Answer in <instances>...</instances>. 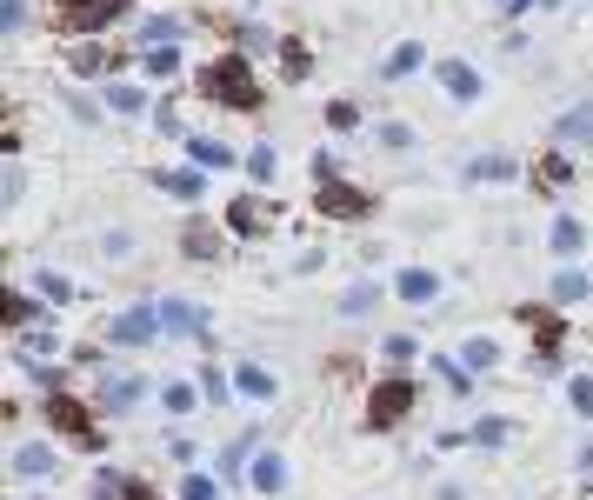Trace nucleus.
Instances as JSON below:
<instances>
[{"instance_id":"1","label":"nucleus","mask_w":593,"mask_h":500,"mask_svg":"<svg viewBox=\"0 0 593 500\" xmlns=\"http://www.w3.org/2000/svg\"><path fill=\"white\" fill-rule=\"evenodd\" d=\"M194 80H201V94H207V101H220V107H233V114L261 107V80H253L247 54H220V60H207Z\"/></svg>"},{"instance_id":"2","label":"nucleus","mask_w":593,"mask_h":500,"mask_svg":"<svg viewBox=\"0 0 593 500\" xmlns=\"http://www.w3.org/2000/svg\"><path fill=\"white\" fill-rule=\"evenodd\" d=\"M94 413H101V407L73 400V394H47V428H54L60 441H73L80 454H101V447H107V434H101Z\"/></svg>"},{"instance_id":"3","label":"nucleus","mask_w":593,"mask_h":500,"mask_svg":"<svg viewBox=\"0 0 593 500\" xmlns=\"http://www.w3.org/2000/svg\"><path fill=\"white\" fill-rule=\"evenodd\" d=\"M413 407H420V380H413V374H387V380L367 387V428H374V434H394Z\"/></svg>"},{"instance_id":"4","label":"nucleus","mask_w":593,"mask_h":500,"mask_svg":"<svg viewBox=\"0 0 593 500\" xmlns=\"http://www.w3.org/2000/svg\"><path fill=\"white\" fill-rule=\"evenodd\" d=\"M153 314H160V341H207V333H214V314L201 300H187V294L153 300Z\"/></svg>"},{"instance_id":"5","label":"nucleus","mask_w":593,"mask_h":500,"mask_svg":"<svg viewBox=\"0 0 593 500\" xmlns=\"http://www.w3.org/2000/svg\"><path fill=\"white\" fill-rule=\"evenodd\" d=\"M101 341H107V348H153V341H160V314H153V300L121 307V314L101 327Z\"/></svg>"},{"instance_id":"6","label":"nucleus","mask_w":593,"mask_h":500,"mask_svg":"<svg viewBox=\"0 0 593 500\" xmlns=\"http://www.w3.org/2000/svg\"><path fill=\"white\" fill-rule=\"evenodd\" d=\"M313 207H320L327 220H374V194L354 188V181H320V188H313Z\"/></svg>"},{"instance_id":"7","label":"nucleus","mask_w":593,"mask_h":500,"mask_svg":"<svg viewBox=\"0 0 593 500\" xmlns=\"http://www.w3.org/2000/svg\"><path fill=\"white\" fill-rule=\"evenodd\" d=\"M153 394V380H140V374H121V367H107L101 374V394H94V407L107 413V421H121V413H134L140 400Z\"/></svg>"},{"instance_id":"8","label":"nucleus","mask_w":593,"mask_h":500,"mask_svg":"<svg viewBox=\"0 0 593 500\" xmlns=\"http://www.w3.org/2000/svg\"><path fill=\"white\" fill-rule=\"evenodd\" d=\"M127 8H134V0H67V8H60V34H101Z\"/></svg>"},{"instance_id":"9","label":"nucleus","mask_w":593,"mask_h":500,"mask_svg":"<svg viewBox=\"0 0 593 500\" xmlns=\"http://www.w3.org/2000/svg\"><path fill=\"white\" fill-rule=\"evenodd\" d=\"M181 254H187V261H220V254H227V227H214L207 214H194V220L181 227Z\"/></svg>"},{"instance_id":"10","label":"nucleus","mask_w":593,"mask_h":500,"mask_svg":"<svg viewBox=\"0 0 593 500\" xmlns=\"http://www.w3.org/2000/svg\"><path fill=\"white\" fill-rule=\"evenodd\" d=\"M247 487L261 493V500H281V493H287V454L261 447V454H253V467H247Z\"/></svg>"},{"instance_id":"11","label":"nucleus","mask_w":593,"mask_h":500,"mask_svg":"<svg viewBox=\"0 0 593 500\" xmlns=\"http://www.w3.org/2000/svg\"><path fill=\"white\" fill-rule=\"evenodd\" d=\"M60 474V447L54 441H21L14 447V480H54Z\"/></svg>"},{"instance_id":"12","label":"nucleus","mask_w":593,"mask_h":500,"mask_svg":"<svg viewBox=\"0 0 593 500\" xmlns=\"http://www.w3.org/2000/svg\"><path fill=\"white\" fill-rule=\"evenodd\" d=\"M0 320H8L14 333H27V327H41V320H54V307H47L41 294H27V287H14L8 300H0Z\"/></svg>"},{"instance_id":"13","label":"nucleus","mask_w":593,"mask_h":500,"mask_svg":"<svg viewBox=\"0 0 593 500\" xmlns=\"http://www.w3.org/2000/svg\"><path fill=\"white\" fill-rule=\"evenodd\" d=\"M434 80L447 88V101H480V94H487L480 67H467V60H441V67H434Z\"/></svg>"},{"instance_id":"14","label":"nucleus","mask_w":593,"mask_h":500,"mask_svg":"<svg viewBox=\"0 0 593 500\" xmlns=\"http://www.w3.org/2000/svg\"><path fill=\"white\" fill-rule=\"evenodd\" d=\"M267 207L261 201H253V194H240V201H227V234H240V240H261L267 234Z\"/></svg>"},{"instance_id":"15","label":"nucleus","mask_w":593,"mask_h":500,"mask_svg":"<svg viewBox=\"0 0 593 500\" xmlns=\"http://www.w3.org/2000/svg\"><path fill=\"white\" fill-rule=\"evenodd\" d=\"M394 294H400L407 307H427V300H441V274H434V268H400V274H394Z\"/></svg>"},{"instance_id":"16","label":"nucleus","mask_w":593,"mask_h":500,"mask_svg":"<svg viewBox=\"0 0 593 500\" xmlns=\"http://www.w3.org/2000/svg\"><path fill=\"white\" fill-rule=\"evenodd\" d=\"M54 354H60V327H54V320L14 333V361H54Z\"/></svg>"},{"instance_id":"17","label":"nucleus","mask_w":593,"mask_h":500,"mask_svg":"<svg viewBox=\"0 0 593 500\" xmlns=\"http://www.w3.org/2000/svg\"><path fill=\"white\" fill-rule=\"evenodd\" d=\"M233 394H240V400H274L281 380H274V367H261V361H240V367H233Z\"/></svg>"},{"instance_id":"18","label":"nucleus","mask_w":593,"mask_h":500,"mask_svg":"<svg viewBox=\"0 0 593 500\" xmlns=\"http://www.w3.org/2000/svg\"><path fill=\"white\" fill-rule=\"evenodd\" d=\"M380 294H387V287H380L374 274H361V281H354V287L341 294V307H333V314H341V320H367V314L380 307Z\"/></svg>"},{"instance_id":"19","label":"nucleus","mask_w":593,"mask_h":500,"mask_svg":"<svg viewBox=\"0 0 593 500\" xmlns=\"http://www.w3.org/2000/svg\"><path fill=\"white\" fill-rule=\"evenodd\" d=\"M201 380H160V407L174 413V421H187V413H201Z\"/></svg>"},{"instance_id":"20","label":"nucleus","mask_w":593,"mask_h":500,"mask_svg":"<svg viewBox=\"0 0 593 500\" xmlns=\"http://www.w3.org/2000/svg\"><path fill=\"white\" fill-rule=\"evenodd\" d=\"M547 247H554L560 261H573L580 247H586V220H580V214H560V220L547 227Z\"/></svg>"},{"instance_id":"21","label":"nucleus","mask_w":593,"mask_h":500,"mask_svg":"<svg viewBox=\"0 0 593 500\" xmlns=\"http://www.w3.org/2000/svg\"><path fill=\"white\" fill-rule=\"evenodd\" d=\"M187 160L201 167V174H207V167L220 174V167H233V147H227V140H214V134H187Z\"/></svg>"},{"instance_id":"22","label":"nucleus","mask_w":593,"mask_h":500,"mask_svg":"<svg viewBox=\"0 0 593 500\" xmlns=\"http://www.w3.org/2000/svg\"><path fill=\"white\" fill-rule=\"evenodd\" d=\"M167 194H174V201H201L207 194V174H201V167H167V174H153Z\"/></svg>"},{"instance_id":"23","label":"nucleus","mask_w":593,"mask_h":500,"mask_svg":"<svg viewBox=\"0 0 593 500\" xmlns=\"http://www.w3.org/2000/svg\"><path fill=\"white\" fill-rule=\"evenodd\" d=\"M460 367H467V374H493V367H500V341H493V333L460 341Z\"/></svg>"},{"instance_id":"24","label":"nucleus","mask_w":593,"mask_h":500,"mask_svg":"<svg viewBox=\"0 0 593 500\" xmlns=\"http://www.w3.org/2000/svg\"><path fill=\"white\" fill-rule=\"evenodd\" d=\"M573 181V160L567 154H540V167H534V188H547V194H560Z\"/></svg>"},{"instance_id":"25","label":"nucleus","mask_w":593,"mask_h":500,"mask_svg":"<svg viewBox=\"0 0 593 500\" xmlns=\"http://www.w3.org/2000/svg\"><path fill=\"white\" fill-rule=\"evenodd\" d=\"M554 300H560V307H573V300H593V274H586V268H560V281H554Z\"/></svg>"},{"instance_id":"26","label":"nucleus","mask_w":593,"mask_h":500,"mask_svg":"<svg viewBox=\"0 0 593 500\" xmlns=\"http://www.w3.org/2000/svg\"><path fill=\"white\" fill-rule=\"evenodd\" d=\"M467 434H474V447H487V454H493V447H506V441H514V428H506V421H500V413H480V421H474Z\"/></svg>"},{"instance_id":"27","label":"nucleus","mask_w":593,"mask_h":500,"mask_svg":"<svg viewBox=\"0 0 593 500\" xmlns=\"http://www.w3.org/2000/svg\"><path fill=\"white\" fill-rule=\"evenodd\" d=\"M34 294H41L47 307H67V300H73V281L54 274V268H41V274H34Z\"/></svg>"},{"instance_id":"28","label":"nucleus","mask_w":593,"mask_h":500,"mask_svg":"<svg viewBox=\"0 0 593 500\" xmlns=\"http://www.w3.org/2000/svg\"><path fill=\"white\" fill-rule=\"evenodd\" d=\"M467 181H514V160H506V154H480V160H467Z\"/></svg>"},{"instance_id":"29","label":"nucleus","mask_w":593,"mask_h":500,"mask_svg":"<svg viewBox=\"0 0 593 500\" xmlns=\"http://www.w3.org/2000/svg\"><path fill=\"white\" fill-rule=\"evenodd\" d=\"M107 107H114V114H147V88H134V80H114V88H107Z\"/></svg>"},{"instance_id":"30","label":"nucleus","mask_w":593,"mask_h":500,"mask_svg":"<svg viewBox=\"0 0 593 500\" xmlns=\"http://www.w3.org/2000/svg\"><path fill=\"white\" fill-rule=\"evenodd\" d=\"M194 380H201V394H207V407H227V400H233V380H227V374H220L214 361H207V367H201Z\"/></svg>"},{"instance_id":"31","label":"nucleus","mask_w":593,"mask_h":500,"mask_svg":"<svg viewBox=\"0 0 593 500\" xmlns=\"http://www.w3.org/2000/svg\"><path fill=\"white\" fill-rule=\"evenodd\" d=\"M554 134H560V140H586V147H593V107H567Z\"/></svg>"},{"instance_id":"32","label":"nucleus","mask_w":593,"mask_h":500,"mask_svg":"<svg viewBox=\"0 0 593 500\" xmlns=\"http://www.w3.org/2000/svg\"><path fill=\"white\" fill-rule=\"evenodd\" d=\"M181 500H220V474L187 467V474H181Z\"/></svg>"},{"instance_id":"33","label":"nucleus","mask_w":593,"mask_h":500,"mask_svg":"<svg viewBox=\"0 0 593 500\" xmlns=\"http://www.w3.org/2000/svg\"><path fill=\"white\" fill-rule=\"evenodd\" d=\"M140 41H147V54L174 47V41H181V21H174V14H160V21H147V27H140Z\"/></svg>"},{"instance_id":"34","label":"nucleus","mask_w":593,"mask_h":500,"mask_svg":"<svg viewBox=\"0 0 593 500\" xmlns=\"http://www.w3.org/2000/svg\"><path fill=\"white\" fill-rule=\"evenodd\" d=\"M374 140H380L387 154H413V127H407V121H380V127H374Z\"/></svg>"},{"instance_id":"35","label":"nucleus","mask_w":593,"mask_h":500,"mask_svg":"<svg viewBox=\"0 0 593 500\" xmlns=\"http://www.w3.org/2000/svg\"><path fill=\"white\" fill-rule=\"evenodd\" d=\"M567 400H573L580 421H593V374H573V380H567Z\"/></svg>"},{"instance_id":"36","label":"nucleus","mask_w":593,"mask_h":500,"mask_svg":"<svg viewBox=\"0 0 593 500\" xmlns=\"http://www.w3.org/2000/svg\"><path fill=\"white\" fill-rule=\"evenodd\" d=\"M413 67H420V41H407V47H394V54H387V80H407Z\"/></svg>"},{"instance_id":"37","label":"nucleus","mask_w":593,"mask_h":500,"mask_svg":"<svg viewBox=\"0 0 593 500\" xmlns=\"http://www.w3.org/2000/svg\"><path fill=\"white\" fill-rule=\"evenodd\" d=\"M274 167H281L274 147H253V154H247V174H253V181H274Z\"/></svg>"},{"instance_id":"38","label":"nucleus","mask_w":593,"mask_h":500,"mask_svg":"<svg viewBox=\"0 0 593 500\" xmlns=\"http://www.w3.org/2000/svg\"><path fill=\"white\" fill-rule=\"evenodd\" d=\"M21 27H27V0H0V34L14 41Z\"/></svg>"},{"instance_id":"39","label":"nucleus","mask_w":593,"mask_h":500,"mask_svg":"<svg viewBox=\"0 0 593 500\" xmlns=\"http://www.w3.org/2000/svg\"><path fill=\"white\" fill-rule=\"evenodd\" d=\"M380 354H387L394 367H407V361H413L420 348H413V333H387V348H380Z\"/></svg>"},{"instance_id":"40","label":"nucleus","mask_w":593,"mask_h":500,"mask_svg":"<svg viewBox=\"0 0 593 500\" xmlns=\"http://www.w3.org/2000/svg\"><path fill=\"white\" fill-rule=\"evenodd\" d=\"M327 127H341V134L361 127V107H354V101H333V107H327Z\"/></svg>"},{"instance_id":"41","label":"nucleus","mask_w":593,"mask_h":500,"mask_svg":"<svg viewBox=\"0 0 593 500\" xmlns=\"http://www.w3.org/2000/svg\"><path fill=\"white\" fill-rule=\"evenodd\" d=\"M0 194H8V207L27 194V174H21V160H8V181H0Z\"/></svg>"},{"instance_id":"42","label":"nucleus","mask_w":593,"mask_h":500,"mask_svg":"<svg viewBox=\"0 0 593 500\" xmlns=\"http://www.w3.org/2000/svg\"><path fill=\"white\" fill-rule=\"evenodd\" d=\"M127 247H134V234H127V227H114V234L101 240V254H107V261H127Z\"/></svg>"},{"instance_id":"43","label":"nucleus","mask_w":593,"mask_h":500,"mask_svg":"<svg viewBox=\"0 0 593 500\" xmlns=\"http://www.w3.org/2000/svg\"><path fill=\"white\" fill-rule=\"evenodd\" d=\"M174 67H181V54H174V47H160V54H147V73H160V80H167V73H174Z\"/></svg>"},{"instance_id":"44","label":"nucleus","mask_w":593,"mask_h":500,"mask_svg":"<svg viewBox=\"0 0 593 500\" xmlns=\"http://www.w3.org/2000/svg\"><path fill=\"white\" fill-rule=\"evenodd\" d=\"M281 67H287V80H300V73H307V47H287Z\"/></svg>"},{"instance_id":"45","label":"nucleus","mask_w":593,"mask_h":500,"mask_svg":"<svg viewBox=\"0 0 593 500\" xmlns=\"http://www.w3.org/2000/svg\"><path fill=\"white\" fill-rule=\"evenodd\" d=\"M573 467H580V480H593V441H586V447L573 454Z\"/></svg>"},{"instance_id":"46","label":"nucleus","mask_w":593,"mask_h":500,"mask_svg":"<svg viewBox=\"0 0 593 500\" xmlns=\"http://www.w3.org/2000/svg\"><path fill=\"white\" fill-rule=\"evenodd\" d=\"M500 8H506V14H521V8H527V0H500Z\"/></svg>"}]
</instances>
